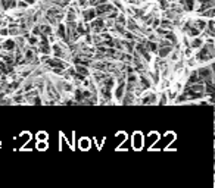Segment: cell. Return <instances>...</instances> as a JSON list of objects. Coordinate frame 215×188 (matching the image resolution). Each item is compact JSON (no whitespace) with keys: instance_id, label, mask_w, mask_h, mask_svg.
Segmentation results:
<instances>
[{"instance_id":"cell-1","label":"cell","mask_w":215,"mask_h":188,"mask_svg":"<svg viewBox=\"0 0 215 188\" xmlns=\"http://www.w3.org/2000/svg\"><path fill=\"white\" fill-rule=\"evenodd\" d=\"M199 51L198 55H196V60L200 62V63H209V62H212V59H214V43H208V44H205L202 47H199Z\"/></svg>"},{"instance_id":"cell-2","label":"cell","mask_w":215,"mask_h":188,"mask_svg":"<svg viewBox=\"0 0 215 188\" xmlns=\"http://www.w3.org/2000/svg\"><path fill=\"white\" fill-rule=\"evenodd\" d=\"M198 72L199 81L202 83H206V81H212V77H214V71H212V62H209V65H205L200 66L199 69H196Z\"/></svg>"},{"instance_id":"cell-3","label":"cell","mask_w":215,"mask_h":188,"mask_svg":"<svg viewBox=\"0 0 215 188\" xmlns=\"http://www.w3.org/2000/svg\"><path fill=\"white\" fill-rule=\"evenodd\" d=\"M89 25H90L91 34H100L102 31H106V29H108V28L105 27V18L96 16L94 19H91Z\"/></svg>"},{"instance_id":"cell-4","label":"cell","mask_w":215,"mask_h":188,"mask_svg":"<svg viewBox=\"0 0 215 188\" xmlns=\"http://www.w3.org/2000/svg\"><path fill=\"white\" fill-rule=\"evenodd\" d=\"M143 144H144V135H143L140 131H136V132L131 135V145L134 150H142Z\"/></svg>"},{"instance_id":"cell-5","label":"cell","mask_w":215,"mask_h":188,"mask_svg":"<svg viewBox=\"0 0 215 188\" xmlns=\"http://www.w3.org/2000/svg\"><path fill=\"white\" fill-rule=\"evenodd\" d=\"M65 49H66V47H65V46H61V43H53L50 47V51H53V56H55V57L63 59V57H66L65 51H63Z\"/></svg>"},{"instance_id":"cell-6","label":"cell","mask_w":215,"mask_h":188,"mask_svg":"<svg viewBox=\"0 0 215 188\" xmlns=\"http://www.w3.org/2000/svg\"><path fill=\"white\" fill-rule=\"evenodd\" d=\"M174 50V46H158V50H156V55H158L159 59H165L171 55V51Z\"/></svg>"},{"instance_id":"cell-7","label":"cell","mask_w":215,"mask_h":188,"mask_svg":"<svg viewBox=\"0 0 215 188\" xmlns=\"http://www.w3.org/2000/svg\"><path fill=\"white\" fill-rule=\"evenodd\" d=\"M44 63H47L50 68H61V69H66V68H68V65H66L62 59H59V57H55V59L47 57V60H46Z\"/></svg>"},{"instance_id":"cell-8","label":"cell","mask_w":215,"mask_h":188,"mask_svg":"<svg viewBox=\"0 0 215 188\" xmlns=\"http://www.w3.org/2000/svg\"><path fill=\"white\" fill-rule=\"evenodd\" d=\"M205 43V38L202 35H198V37H192L190 38V43H189V47L192 50H198L199 47H202Z\"/></svg>"},{"instance_id":"cell-9","label":"cell","mask_w":215,"mask_h":188,"mask_svg":"<svg viewBox=\"0 0 215 188\" xmlns=\"http://www.w3.org/2000/svg\"><path fill=\"white\" fill-rule=\"evenodd\" d=\"M56 34H57V38H61L62 41H65V43H69L68 37H66V27H65V24H62V22L57 24Z\"/></svg>"},{"instance_id":"cell-10","label":"cell","mask_w":215,"mask_h":188,"mask_svg":"<svg viewBox=\"0 0 215 188\" xmlns=\"http://www.w3.org/2000/svg\"><path fill=\"white\" fill-rule=\"evenodd\" d=\"M177 2L183 7V11L186 12H192L194 9V5H196V0H177Z\"/></svg>"},{"instance_id":"cell-11","label":"cell","mask_w":215,"mask_h":188,"mask_svg":"<svg viewBox=\"0 0 215 188\" xmlns=\"http://www.w3.org/2000/svg\"><path fill=\"white\" fill-rule=\"evenodd\" d=\"M0 49L5 50V51H15V49H16V43H15V40L7 38V40H5V41L2 43V47H0Z\"/></svg>"},{"instance_id":"cell-12","label":"cell","mask_w":215,"mask_h":188,"mask_svg":"<svg viewBox=\"0 0 215 188\" xmlns=\"http://www.w3.org/2000/svg\"><path fill=\"white\" fill-rule=\"evenodd\" d=\"M96 18V12H94V7H87L83 11V19H84L85 22H90L91 19H94Z\"/></svg>"},{"instance_id":"cell-13","label":"cell","mask_w":215,"mask_h":188,"mask_svg":"<svg viewBox=\"0 0 215 188\" xmlns=\"http://www.w3.org/2000/svg\"><path fill=\"white\" fill-rule=\"evenodd\" d=\"M144 47H146L147 51H150L152 55H156L158 43H156V41H153V40H144Z\"/></svg>"},{"instance_id":"cell-14","label":"cell","mask_w":215,"mask_h":188,"mask_svg":"<svg viewBox=\"0 0 215 188\" xmlns=\"http://www.w3.org/2000/svg\"><path fill=\"white\" fill-rule=\"evenodd\" d=\"M158 101V97H156V94L155 93H149L146 94L144 97L142 99V103L143 105H155Z\"/></svg>"},{"instance_id":"cell-15","label":"cell","mask_w":215,"mask_h":188,"mask_svg":"<svg viewBox=\"0 0 215 188\" xmlns=\"http://www.w3.org/2000/svg\"><path fill=\"white\" fill-rule=\"evenodd\" d=\"M75 72L83 75V77H90V71H89V66H84V65H75Z\"/></svg>"},{"instance_id":"cell-16","label":"cell","mask_w":215,"mask_h":188,"mask_svg":"<svg viewBox=\"0 0 215 188\" xmlns=\"http://www.w3.org/2000/svg\"><path fill=\"white\" fill-rule=\"evenodd\" d=\"M90 145H91V141H90V138H87V137H83V138H80V141H78V147H80V150H89L90 149Z\"/></svg>"},{"instance_id":"cell-17","label":"cell","mask_w":215,"mask_h":188,"mask_svg":"<svg viewBox=\"0 0 215 188\" xmlns=\"http://www.w3.org/2000/svg\"><path fill=\"white\" fill-rule=\"evenodd\" d=\"M164 37H165L167 40H168V41H170V43H171L172 46L178 44V38H177V35H176L174 33H172L171 29H168V31H167V33L164 34Z\"/></svg>"},{"instance_id":"cell-18","label":"cell","mask_w":215,"mask_h":188,"mask_svg":"<svg viewBox=\"0 0 215 188\" xmlns=\"http://www.w3.org/2000/svg\"><path fill=\"white\" fill-rule=\"evenodd\" d=\"M192 25L193 27H196L199 31L202 33V31L205 29V27H206V21H205V18L204 19H202V18H198V19H194V21L192 22Z\"/></svg>"},{"instance_id":"cell-19","label":"cell","mask_w":215,"mask_h":188,"mask_svg":"<svg viewBox=\"0 0 215 188\" xmlns=\"http://www.w3.org/2000/svg\"><path fill=\"white\" fill-rule=\"evenodd\" d=\"M159 28H162V29H172V21L168 19V18L161 19L159 21Z\"/></svg>"},{"instance_id":"cell-20","label":"cell","mask_w":215,"mask_h":188,"mask_svg":"<svg viewBox=\"0 0 215 188\" xmlns=\"http://www.w3.org/2000/svg\"><path fill=\"white\" fill-rule=\"evenodd\" d=\"M199 16H204V18H214L215 16V9L214 7H208L206 11L204 12H198Z\"/></svg>"},{"instance_id":"cell-21","label":"cell","mask_w":215,"mask_h":188,"mask_svg":"<svg viewBox=\"0 0 215 188\" xmlns=\"http://www.w3.org/2000/svg\"><path fill=\"white\" fill-rule=\"evenodd\" d=\"M40 34L52 35V25L50 24H41V25H40Z\"/></svg>"},{"instance_id":"cell-22","label":"cell","mask_w":215,"mask_h":188,"mask_svg":"<svg viewBox=\"0 0 215 188\" xmlns=\"http://www.w3.org/2000/svg\"><path fill=\"white\" fill-rule=\"evenodd\" d=\"M198 81H199L198 72H196V71H192V74L189 75V79H187V85H192V84L198 83Z\"/></svg>"},{"instance_id":"cell-23","label":"cell","mask_w":215,"mask_h":188,"mask_svg":"<svg viewBox=\"0 0 215 188\" xmlns=\"http://www.w3.org/2000/svg\"><path fill=\"white\" fill-rule=\"evenodd\" d=\"M75 18H77V12L74 7H69L68 9V13H66V22L69 21H75Z\"/></svg>"},{"instance_id":"cell-24","label":"cell","mask_w":215,"mask_h":188,"mask_svg":"<svg viewBox=\"0 0 215 188\" xmlns=\"http://www.w3.org/2000/svg\"><path fill=\"white\" fill-rule=\"evenodd\" d=\"M187 101H189V99H187V96L184 93H181L180 96H177L176 100H174V103H177V105H178V103H187Z\"/></svg>"},{"instance_id":"cell-25","label":"cell","mask_w":215,"mask_h":188,"mask_svg":"<svg viewBox=\"0 0 215 188\" xmlns=\"http://www.w3.org/2000/svg\"><path fill=\"white\" fill-rule=\"evenodd\" d=\"M47 140H49V134L46 131H40L37 134V141H47Z\"/></svg>"},{"instance_id":"cell-26","label":"cell","mask_w":215,"mask_h":188,"mask_svg":"<svg viewBox=\"0 0 215 188\" xmlns=\"http://www.w3.org/2000/svg\"><path fill=\"white\" fill-rule=\"evenodd\" d=\"M5 75H9V71L5 62H0V77H5Z\"/></svg>"},{"instance_id":"cell-27","label":"cell","mask_w":215,"mask_h":188,"mask_svg":"<svg viewBox=\"0 0 215 188\" xmlns=\"http://www.w3.org/2000/svg\"><path fill=\"white\" fill-rule=\"evenodd\" d=\"M37 150H46L47 147H49V144H47V141H37Z\"/></svg>"},{"instance_id":"cell-28","label":"cell","mask_w":215,"mask_h":188,"mask_svg":"<svg viewBox=\"0 0 215 188\" xmlns=\"http://www.w3.org/2000/svg\"><path fill=\"white\" fill-rule=\"evenodd\" d=\"M16 7L18 9H27V7H28V5H27V3H25V2H24V0H16Z\"/></svg>"},{"instance_id":"cell-29","label":"cell","mask_w":215,"mask_h":188,"mask_svg":"<svg viewBox=\"0 0 215 188\" xmlns=\"http://www.w3.org/2000/svg\"><path fill=\"white\" fill-rule=\"evenodd\" d=\"M156 103H158V105H167V103H168V99H167V94H161V100H159V101H156Z\"/></svg>"},{"instance_id":"cell-30","label":"cell","mask_w":215,"mask_h":188,"mask_svg":"<svg viewBox=\"0 0 215 188\" xmlns=\"http://www.w3.org/2000/svg\"><path fill=\"white\" fill-rule=\"evenodd\" d=\"M113 6H115L117 9H121V11H124V6H122V2H121V0H113Z\"/></svg>"},{"instance_id":"cell-31","label":"cell","mask_w":215,"mask_h":188,"mask_svg":"<svg viewBox=\"0 0 215 188\" xmlns=\"http://www.w3.org/2000/svg\"><path fill=\"white\" fill-rule=\"evenodd\" d=\"M165 138L170 140L168 143H172V140L176 138V134H174V132H167V134H165Z\"/></svg>"},{"instance_id":"cell-32","label":"cell","mask_w":215,"mask_h":188,"mask_svg":"<svg viewBox=\"0 0 215 188\" xmlns=\"http://www.w3.org/2000/svg\"><path fill=\"white\" fill-rule=\"evenodd\" d=\"M0 37H9V29L7 28H0Z\"/></svg>"},{"instance_id":"cell-33","label":"cell","mask_w":215,"mask_h":188,"mask_svg":"<svg viewBox=\"0 0 215 188\" xmlns=\"http://www.w3.org/2000/svg\"><path fill=\"white\" fill-rule=\"evenodd\" d=\"M33 34L39 37V34H40V25H34V27H33Z\"/></svg>"},{"instance_id":"cell-34","label":"cell","mask_w":215,"mask_h":188,"mask_svg":"<svg viewBox=\"0 0 215 188\" xmlns=\"http://www.w3.org/2000/svg\"><path fill=\"white\" fill-rule=\"evenodd\" d=\"M171 53H172V56H171V60H172V62H177V60H178V53H177V51H174V50H172Z\"/></svg>"},{"instance_id":"cell-35","label":"cell","mask_w":215,"mask_h":188,"mask_svg":"<svg viewBox=\"0 0 215 188\" xmlns=\"http://www.w3.org/2000/svg\"><path fill=\"white\" fill-rule=\"evenodd\" d=\"M31 88H34V84H33V83H28V84H25V85H24V90H25V91H30Z\"/></svg>"},{"instance_id":"cell-36","label":"cell","mask_w":215,"mask_h":188,"mask_svg":"<svg viewBox=\"0 0 215 188\" xmlns=\"http://www.w3.org/2000/svg\"><path fill=\"white\" fill-rule=\"evenodd\" d=\"M78 5L81 7H84V6H87V0H78Z\"/></svg>"},{"instance_id":"cell-37","label":"cell","mask_w":215,"mask_h":188,"mask_svg":"<svg viewBox=\"0 0 215 188\" xmlns=\"http://www.w3.org/2000/svg\"><path fill=\"white\" fill-rule=\"evenodd\" d=\"M24 2H25V3H27V5H34V3H35V0H24Z\"/></svg>"},{"instance_id":"cell-38","label":"cell","mask_w":215,"mask_h":188,"mask_svg":"<svg viewBox=\"0 0 215 188\" xmlns=\"http://www.w3.org/2000/svg\"><path fill=\"white\" fill-rule=\"evenodd\" d=\"M35 2H37V0H35Z\"/></svg>"}]
</instances>
